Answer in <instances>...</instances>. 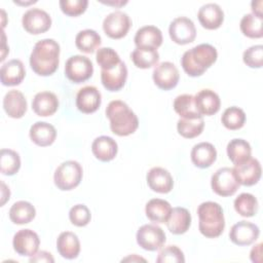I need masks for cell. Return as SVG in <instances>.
<instances>
[{
	"mask_svg": "<svg viewBox=\"0 0 263 263\" xmlns=\"http://www.w3.org/2000/svg\"><path fill=\"white\" fill-rule=\"evenodd\" d=\"M197 17L203 28L208 30H215L222 25L224 21V12L218 4L206 3L199 8Z\"/></svg>",
	"mask_w": 263,
	"mask_h": 263,
	"instance_id": "cell-20",
	"label": "cell"
},
{
	"mask_svg": "<svg viewBox=\"0 0 263 263\" xmlns=\"http://www.w3.org/2000/svg\"><path fill=\"white\" fill-rule=\"evenodd\" d=\"M31 140L38 146L45 147L51 145L57 137L54 126L45 121L35 122L29 132Z\"/></svg>",
	"mask_w": 263,
	"mask_h": 263,
	"instance_id": "cell-26",
	"label": "cell"
},
{
	"mask_svg": "<svg viewBox=\"0 0 263 263\" xmlns=\"http://www.w3.org/2000/svg\"><path fill=\"white\" fill-rule=\"evenodd\" d=\"M147 218L155 223H165L172 212L168 201L161 198L150 199L145 206Z\"/></svg>",
	"mask_w": 263,
	"mask_h": 263,
	"instance_id": "cell-30",
	"label": "cell"
},
{
	"mask_svg": "<svg viewBox=\"0 0 263 263\" xmlns=\"http://www.w3.org/2000/svg\"><path fill=\"white\" fill-rule=\"evenodd\" d=\"M146 179L150 189L158 193H167L174 186V180L171 173L160 166L152 167L147 173Z\"/></svg>",
	"mask_w": 263,
	"mask_h": 263,
	"instance_id": "cell-17",
	"label": "cell"
},
{
	"mask_svg": "<svg viewBox=\"0 0 263 263\" xmlns=\"http://www.w3.org/2000/svg\"><path fill=\"white\" fill-rule=\"evenodd\" d=\"M93 66L91 61L84 55L76 54L70 57L65 65V75L75 83H81L91 77Z\"/></svg>",
	"mask_w": 263,
	"mask_h": 263,
	"instance_id": "cell-6",
	"label": "cell"
},
{
	"mask_svg": "<svg viewBox=\"0 0 263 263\" xmlns=\"http://www.w3.org/2000/svg\"><path fill=\"white\" fill-rule=\"evenodd\" d=\"M58 108V97L51 91H40L35 95L32 101V109L38 116H50L55 113Z\"/></svg>",
	"mask_w": 263,
	"mask_h": 263,
	"instance_id": "cell-22",
	"label": "cell"
},
{
	"mask_svg": "<svg viewBox=\"0 0 263 263\" xmlns=\"http://www.w3.org/2000/svg\"><path fill=\"white\" fill-rule=\"evenodd\" d=\"M118 146L114 139L108 136H100L96 138L91 144L93 155L101 161H110L117 154Z\"/></svg>",
	"mask_w": 263,
	"mask_h": 263,
	"instance_id": "cell-27",
	"label": "cell"
},
{
	"mask_svg": "<svg viewBox=\"0 0 263 263\" xmlns=\"http://www.w3.org/2000/svg\"><path fill=\"white\" fill-rule=\"evenodd\" d=\"M106 116L110 120V128L113 134L125 137L136 132L139 119L126 103L120 100L111 101L106 108Z\"/></svg>",
	"mask_w": 263,
	"mask_h": 263,
	"instance_id": "cell-2",
	"label": "cell"
},
{
	"mask_svg": "<svg viewBox=\"0 0 263 263\" xmlns=\"http://www.w3.org/2000/svg\"><path fill=\"white\" fill-rule=\"evenodd\" d=\"M168 33L171 39L177 44H188L191 43L196 36V29L194 23L186 17H176L170 25Z\"/></svg>",
	"mask_w": 263,
	"mask_h": 263,
	"instance_id": "cell-11",
	"label": "cell"
},
{
	"mask_svg": "<svg viewBox=\"0 0 263 263\" xmlns=\"http://www.w3.org/2000/svg\"><path fill=\"white\" fill-rule=\"evenodd\" d=\"M174 109L181 117L184 118L200 116L195 107L194 96L189 93H183L178 96L174 101Z\"/></svg>",
	"mask_w": 263,
	"mask_h": 263,
	"instance_id": "cell-37",
	"label": "cell"
},
{
	"mask_svg": "<svg viewBox=\"0 0 263 263\" xmlns=\"http://www.w3.org/2000/svg\"><path fill=\"white\" fill-rule=\"evenodd\" d=\"M165 223L173 234H183L191 225V215L187 209L177 206L172 209Z\"/></svg>",
	"mask_w": 263,
	"mask_h": 263,
	"instance_id": "cell-28",
	"label": "cell"
},
{
	"mask_svg": "<svg viewBox=\"0 0 263 263\" xmlns=\"http://www.w3.org/2000/svg\"><path fill=\"white\" fill-rule=\"evenodd\" d=\"M242 60L250 68H261L263 65V46L261 44L250 46L243 51Z\"/></svg>",
	"mask_w": 263,
	"mask_h": 263,
	"instance_id": "cell-44",
	"label": "cell"
},
{
	"mask_svg": "<svg viewBox=\"0 0 263 263\" xmlns=\"http://www.w3.org/2000/svg\"><path fill=\"white\" fill-rule=\"evenodd\" d=\"M102 39L98 32L91 29L80 31L75 37V44L80 51L85 53H92L100 45Z\"/></svg>",
	"mask_w": 263,
	"mask_h": 263,
	"instance_id": "cell-34",
	"label": "cell"
},
{
	"mask_svg": "<svg viewBox=\"0 0 263 263\" xmlns=\"http://www.w3.org/2000/svg\"><path fill=\"white\" fill-rule=\"evenodd\" d=\"M132 61L138 68L148 69L156 65L159 61V53L157 49L137 47L130 54Z\"/></svg>",
	"mask_w": 263,
	"mask_h": 263,
	"instance_id": "cell-35",
	"label": "cell"
},
{
	"mask_svg": "<svg viewBox=\"0 0 263 263\" xmlns=\"http://www.w3.org/2000/svg\"><path fill=\"white\" fill-rule=\"evenodd\" d=\"M263 17L254 13H247L240 20V31L249 38H261L263 36Z\"/></svg>",
	"mask_w": 263,
	"mask_h": 263,
	"instance_id": "cell-36",
	"label": "cell"
},
{
	"mask_svg": "<svg viewBox=\"0 0 263 263\" xmlns=\"http://www.w3.org/2000/svg\"><path fill=\"white\" fill-rule=\"evenodd\" d=\"M82 174V167L77 161L67 160L61 163L54 171L53 181L60 190L68 191L79 185Z\"/></svg>",
	"mask_w": 263,
	"mask_h": 263,
	"instance_id": "cell-5",
	"label": "cell"
},
{
	"mask_svg": "<svg viewBox=\"0 0 263 263\" xmlns=\"http://www.w3.org/2000/svg\"><path fill=\"white\" fill-rule=\"evenodd\" d=\"M1 173L6 176H12L21 167V158L17 152L11 149H1L0 152Z\"/></svg>",
	"mask_w": 263,
	"mask_h": 263,
	"instance_id": "cell-39",
	"label": "cell"
},
{
	"mask_svg": "<svg viewBox=\"0 0 263 263\" xmlns=\"http://www.w3.org/2000/svg\"><path fill=\"white\" fill-rule=\"evenodd\" d=\"M261 248H262V243H258L255 247H253V249L251 250L250 258L254 263H260L262 261V259H261Z\"/></svg>",
	"mask_w": 263,
	"mask_h": 263,
	"instance_id": "cell-47",
	"label": "cell"
},
{
	"mask_svg": "<svg viewBox=\"0 0 263 263\" xmlns=\"http://www.w3.org/2000/svg\"><path fill=\"white\" fill-rule=\"evenodd\" d=\"M217 49L209 44L201 43L184 52L181 59L183 70L192 77L202 75L217 60Z\"/></svg>",
	"mask_w": 263,
	"mask_h": 263,
	"instance_id": "cell-3",
	"label": "cell"
},
{
	"mask_svg": "<svg viewBox=\"0 0 263 263\" xmlns=\"http://www.w3.org/2000/svg\"><path fill=\"white\" fill-rule=\"evenodd\" d=\"M251 6H252V10H253V13L258 15V16H262V0H257V1H252L251 3ZM263 17V16H262Z\"/></svg>",
	"mask_w": 263,
	"mask_h": 263,
	"instance_id": "cell-48",
	"label": "cell"
},
{
	"mask_svg": "<svg viewBox=\"0 0 263 263\" xmlns=\"http://www.w3.org/2000/svg\"><path fill=\"white\" fill-rule=\"evenodd\" d=\"M190 156L195 166L205 168L215 162L217 158V151L213 144L209 142H201L193 146Z\"/></svg>",
	"mask_w": 263,
	"mask_h": 263,
	"instance_id": "cell-23",
	"label": "cell"
},
{
	"mask_svg": "<svg viewBox=\"0 0 263 263\" xmlns=\"http://www.w3.org/2000/svg\"><path fill=\"white\" fill-rule=\"evenodd\" d=\"M3 108L9 117L21 118L27 111V100L20 90H9L3 98Z\"/></svg>",
	"mask_w": 263,
	"mask_h": 263,
	"instance_id": "cell-24",
	"label": "cell"
},
{
	"mask_svg": "<svg viewBox=\"0 0 263 263\" xmlns=\"http://www.w3.org/2000/svg\"><path fill=\"white\" fill-rule=\"evenodd\" d=\"M96 59L102 70H111L121 62L118 53L111 47L99 48Z\"/></svg>",
	"mask_w": 263,
	"mask_h": 263,
	"instance_id": "cell-41",
	"label": "cell"
},
{
	"mask_svg": "<svg viewBox=\"0 0 263 263\" xmlns=\"http://www.w3.org/2000/svg\"><path fill=\"white\" fill-rule=\"evenodd\" d=\"M127 78V68L121 61L111 70L101 71V81L105 88L110 91H117L123 87Z\"/></svg>",
	"mask_w": 263,
	"mask_h": 263,
	"instance_id": "cell-19",
	"label": "cell"
},
{
	"mask_svg": "<svg viewBox=\"0 0 263 263\" xmlns=\"http://www.w3.org/2000/svg\"><path fill=\"white\" fill-rule=\"evenodd\" d=\"M102 102V96L100 90L92 85H86L80 88L76 96V106L82 113L96 112Z\"/></svg>",
	"mask_w": 263,
	"mask_h": 263,
	"instance_id": "cell-16",
	"label": "cell"
},
{
	"mask_svg": "<svg viewBox=\"0 0 263 263\" xmlns=\"http://www.w3.org/2000/svg\"><path fill=\"white\" fill-rule=\"evenodd\" d=\"M26 70L22 61L13 59L3 64L0 70V80L3 85L13 86L20 84L25 78Z\"/></svg>",
	"mask_w": 263,
	"mask_h": 263,
	"instance_id": "cell-21",
	"label": "cell"
},
{
	"mask_svg": "<svg viewBox=\"0 0 263 263\" xmlns=\"http://www.w3.org/2000/svg\"><path fill=\"white\" fill-rule=\"evenodd\" d=\"M198 229L202 235L215 238L222 234L225 228V219L222 206L215 201H204L197 208Z\"/></svg>",
	"mask_w": 263,
	"mask_h": 263,
	"instance_id": "cell-4",
	"label": "cell"
},
{
	"mask_svg": "<svg viewBox=\"0 0 263 263\" xmlns=\"http://www.w3.org/2000/svg\"><path fill=\"white\" fill-rule=\"evenodd\" d=\"M195 107L200 115H214L220 110L221 101L217 92L204 88L194 96Z\"/></svg>",
	"mask_w": 263,
	"mask_h": 263,
	"instance_id": "cell-18",
	"label": "cell"
},
{
	"mask_svg": "<svg viewBox=\"0 0 263 263\" xmlns=\"http://www.w3.org/2000/svg\"><path fill=\"white\" fill-rule=\"evenodd\" d=\"M36 215V210L32 203L26 200L14 202L9 210V218L14 224H27L31 222Z\"/></svg>",
	"mask_w": 263,
	"mask_h": 263,
	"instance_id": "cell-31",
	"label": "cell"
},
{
	"mask_svg": "<svg viewBox=\"0 0 263 263\" xmlns=\"http://www.w3.org/2000/svg\"><path fill=\"white\" fill-rule=\"evenodd\" d=\"M232 170L240 185H255L261 178V164L256 158L250 157L248 160L239 164H235Z\"/></svg>",
	"mask_w": 263,
	"mask_h": 263,
	"instance_id": "cell-15",
	"label": "cell"
},
{
	"mask_svg": "<svg viewBox=\"0 0 263 263\" xmlns=\"http://www.w3.org/2000/svg\"><path fill=\"white\" fill-rule=\"evenodd\" d=\"M91 218L90 212L85 204H76L70 209L69 219L71 223L75 226L82 227L89 223Z\"/></svg>",
	"mask_w": 263,
	"mask_h": 263,
	"instance_id": "cell-42",
	"label": "cell"
},
{
	"mask_svg": "<svg viewBox=\"0 0 263 263\" xmlns=\"http://www.w3.org/2000/svg\"><path fill=\"white\" fill-rule=\"evenodd\" d=\"M60 63V45L53 39H42L36 42L30 55L32 70L40 76L55 72Z\"/></svg>",
	"mask_w": 263,
	"mask_h": 263,
	"instance_id": "cell-1",
	"label": "cell"
},
{
	"mask_svg": "<svg viewBox=\"0 0 263 263\" xmlns=\"http://www.w3.org/2000/svg\"><path fill=\"white\" fill-rule=\"evenodd\" d=\"M154 83L163 90L174 88L179 81L180 75L177 67L171 62H162L158 64L152 73Z\"/></svg>",
	"mask_w": 263,
	"mask_h": 263,
	"instance_id": "cell-13",
	"label": "cell"
},
{
	"mask_svg": "<svg viewBox=\"0 0 263 263\" xmlns=\"http://www.w3.org/2000/svg\"><path fill=\"white\" fill-rule=\"evenodd\" d=\"M228 158L235 164H239L251 157L252 148L249 142L243 139H232L227 144Z\"/></svg>",
	"mask_w": 263,
	"mask_h": 263,
	"instance_id": "cell-32",
	"label": "cell"
},
{
	"mask_svg": "<svg viewBox=\"0 0 263 263\" xmlns=\"http://www.w3.org/2000/svg\"><path fill=\"white\" fill-rule=\"evenodd\" d=\"M157 263H184L183 252L177 246H167L160 250L156 258Z\"/></svg>",
	"mask_w": 263,
	"mask_h": 263,
	"instance_id": "cell-43",
	"label": "cell"
},
{
	"mask_svg": "<svg viewBox=\"0 0 263 263\" xmlns=\"http://www.w3.org/2000/svg\"><path fill=\"white\" fill-rule=\"evenodd\" d=\"M259 234L260 230L257 225L242 220L231 227L229 238L237 246H250L258 239Z\"/></svg>",
	"mask_w": 263,
	"mask_h": 263,
	"instance_id": "cell-14",
	"label": "cell"
},
{
	"mask_svg": "<svg viewBox=\"0 0 263 263\" xmlns=\"http://www.w3.org/2000/svg\"><path fill=\"white\" fill-rule=\"evenodd\" d=\"M137 242L146 251H157L165 242L164 231L155 224H145L137 231Z\"/></svg>",
	"mask_w": 263,
	"mask_h": 263,
	"instance_id": "cell-8",
	"label": "cell"
},
{
	"mask_svg": "<svg viewBox=\"0 0 263 263\" xmlns=\"http://www.w3.org/2000/svg\"><path fill=\"white\" fill-rule=\"evenodd\" d=\"M221 121L228 129H238L241 128L246 122V113L241 108L232 106L223 112Z\"/></svg>",
	"mask_w": 263,
	"mask_h": 263,
	"instance_id": "cell-40",
	"label": "cell"
},
{
	"mask_svg": "<svg viewBox=\"0 0 263 263\" xmlns=\"http://www.w3.org/2000/svg\"><path fill=\"white\" fill-rule=\"evenodd\" d=\"M162 43V33L155 26H144L135 35L137 47L157 49Z\"/></svg>",
	"mask_w": 263,
	"mask_h": 263,
	"instance_id": "cell-25",
	"label": "cell"
},
{
	"mask_svg": "<svg viewBox=\"0 0 263 263\" xmlns=\"http://www.w3.org/2000/svg\"><path fill=\"white\" fill-rule=\"evenodd\" d=\"M57 250L63 258L75 259L80 252L78 236L71 231L62 232L57 239Z\"/></svg>",
	"mask_w": 263,
	"mask_h": 263,
	"instance_id": "cell-29",
	"label": "cell"
},
{
	"mask_svg": "<svg viewBox=\"0 0 263 263\" xmlns=\"http://www.w3.org/2000/svg\"><path fill=\"white\" fill-rule=\"evenodd\" d=\"M132 22L127 13L116 10L109 13L103 21V30L107 36L113 39H120L124 37L129 28Z\"/></svg>",
	"mask_w": 263,
	"mask_h": 263,
	"instance_id": "cell-9",
	"label": "cell"
},
{
	"mask_svg": "<svg viewBox=\"0 0 263 263\" xmlns=\"http://www.w3.org/2000/svg\"><path fill=\"white\" fill-rule=\"evenodd\" d=\"M239 185L233 170L230 167H221L217 170L211 179L213 191L220 196L233 195L239 188Z\"/></svg>",
	"mask_w": 263,
	"mask_h": 263,
	"instance_id": "cell-7",
	"label": "cell"
},
{
	"mask_svg": "<svg viewBox=\"0 0 263 263\" xmlns=\"http://www.w3.org/2000/svg\"><path fill=\"white\" fill-rule=\"evenodd\" d=\"M203 127H204V121L201 115L197 117H188V118L181 117L177 122L178 133L186 139H192L199 136Z\"/></svg>",
	"mask_w": 263,
	"mask_h": 263,
	"instance_id": "cell-33",
	"label": "cell"
},
{
	"mask_svg": "<svg viewBox=\"0 0 263 263\" xmlns=\"http://www.w3.org/2000/svg\"><path fill=\"white\" fill-rule=\"evenodd\" d=\"M54 259L52 258L51 254L45 251H41L36 253L32 258H30V262H53Z\"/></svg>",
	"mask_w": 263,
	"mask_h": 263,
	"instance_id": "cell-46",
	"label": "cell"
},
{
	"mask_svg": "<svg viewBox=\"0 0 263 263\" xmlns=\"http://www.w3.org/2000/svg\"><path fill=\"white\" fill-rule=\"evenodd\" d=\"M235 211L242 217H253L258 211V200L251 193H240L233 202Z\"/></svg>",
	"mask_w": 263,
	"mask_h": 263,
	"instance_id": "cell-38",
	"label": "cell"
},
{
	"mask_svg": "<svg viewBox=\"0 0 263 263\" xmlns=\"http://www.w3.org/2000/svg\"><path fill=\"white\" fill-rule=\"evenodd\" d=\"M1 185H2V201H1V205H3L5 203V201L7 199H9V195H10V192L9 191V188L6 187V185L4 184V182H1Z\"/></svg>",
	"mask_w": 263,
	"mask_h": 263,
	"instance_id": "cell-49",
	"label": "cell"
},
{
	"mask_svg": "<svg viewBox=\"0 0 263 263\" xmlns=\"http://www.w3.org/2000/svg\"><path fill=\"white\" fill-rule=\"evenodd\" d=\"M40 239L38 234L31 229L18 230L12 239L13 249L21 256H34L38 251Z\"/></svg>",
	"mask_w": 263,
	"mask_h": 263,
	"instance_id": "cell-12",
	"label": "cell"
},
{
	"mask_svg": "<svg viewBox=\"0 0 263 263\" xmlns=\"http://www.w3.org/2000/svg\"><path fill=\"white\" fill-rule=\"evenodd\" d=\"M87 0H61L60 7L62 11L70 16H77L83 13L87 7Z\"/></svg>",
	"mask_w": 263,
	"mask_h": 263,
	"instance_id": "cell-45",
	"label": "cell"
},
{
	"mask_svg": "<svg viewBox=\"0 0 263 263\" xmlns=\"http://www.w3.org/2000/svg\"><path fill=\"white\" fill-rule=\"evenodd\" d=\"M24 29L30 34H41L46 32L51 26L50 15L41 8H30L22 17Z\"/></svg>",
	"mask_w": 263,
	"mask_h": 263,
	"instance_id": "cell-10",
	"label": "cell"
}]
</instances>
